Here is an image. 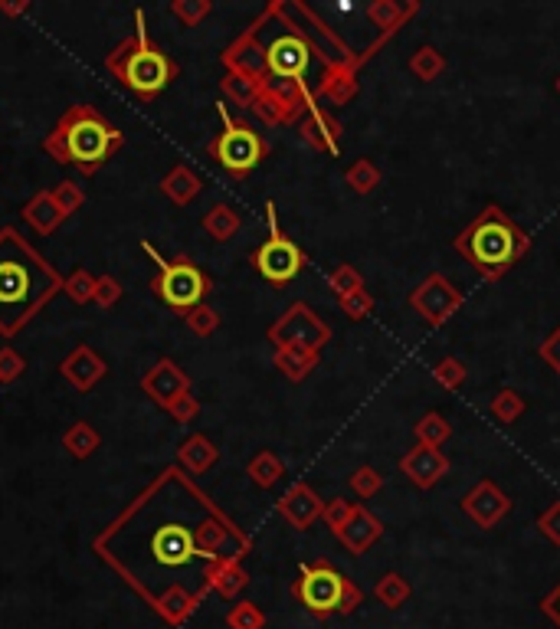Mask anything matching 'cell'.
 <instances>
[{"label": "cell", "instance_id": "1", "mask_svg": "<svg viewBox=\"0 0 560 629\" xmlns=\"http://www.w3.org/2000/svg\"><path fill=\"white\" fill-rule=\"evenodd\" d=\"M56 289H63L56 272L10 227L0 230V331L14 335Z\"/></svg>", "mask_w": 560, "mask_h": 629}, {"label": "cell", "instance_id": "2", "mask_svg": "<svg viewBox=\"0 0 560 629\" xmlns=\"http://www.w3.org/2000/svg\"><path fill=\"white\" fill-rule=\"evenodd\" d=\"M452 249H456L482 279H502L531 249V236L498 204H485L479 217L452 240Z\"/></svg>", "mask_w": 560, "mask_h": 629}, {"label": "cell", "instance_id": "3", "mask_svg": "<svg viewBox=\"0 0 560 629\" xmlns=\"http://www.w3.org/2000/svg\"><path fill=\"white\" fill-rule=\"evenodd\" d=\"M122 145L125 135L92 105H73L43 138V151L56 164H73L82 174H95Z\"/></svg>", "mask_w": 560, "mask_h": 629}, {"label": "cell", "instance_id": "4", "mask_svg": "<svg viewBox=\"0 0 560 629\" xmlns=\"http://www.w3.org/2000/svg\"><path fill=\"white\" fill-rule=\"evenodd\" d=\"M135 37H128L125 43H118L115 50L105 59L109 73L122 82L125 89L135 92L138 99H154L158 92L168 89V82L177 76V63L154 46L145 33V14H135Z\"/></svg>", "mask_w": 560, "mask_h": 629}, {"label": "cell", "instance_id": "5", "mask_svg": "<svg viewBox=\"0 0 560 629\" xmlns=\"http://www.w3.org/2000/svg\"><path fill=\"white\" fill-rule=\"evenodd\" d=\"M295 597H299L312 613L328 616L335 610H341V613L354 610L357 600H361V590H357L341 571H335L328 561H318V564L302 567V577L295 580Z\"/></svg>", "mask_w": 560, "mask_h": 629}, {"label": "cell", "instance_id": "6", "mask_svg": "<svg viewBox=\"0 0 560 629\" xmlns=\"http://www.w3.org/2000/svg\"><path fill=\"white\" fill-rule=\"evenodd\" d=\"M141 246H145V253L158 263V279L151 282V289L158 292V299L164 305H171L184 315L190 308L204 305L207 292H210V279L204 272L190 263V259H174V263H168V259H161V253L151 243H141Z\"/></svg>", "mask_w": 560, "mask_h": 629}, {"label": "cell", "instance_id": "7", "mask_svg": "<svg viewBox=\"0 0 560 629\" xmlns=\"http://www.w3.org/2000/svg\"><path fill=\"white\" fill-rule=\"evenodd\" d=\"M220 118H223V132L210 141V148H207V151H210L213 158H217L233 177H246L262 158H266V151H269V148H266V141H262V135L256 132L253 125L236 122V118H230V112H226V105H220Z\"/></svg>", "mask_w": 560, "mask_h": 629}, {"label": "cell", "instance_id": "8", "mask_svg": "<svg viewBox=\"0 0 560 629\" xmlns=\"http://www.w3.org/2000/svg\"><path fill=\"white\" fill-rule=\"evenodd\" d=\"M266 220H269L272 236L253 253V266L272 286H285V282H292L305 269V253L279 230V213L272 200L266 204Z\"/></svg>", "mask_w": 560, "mask_h": 629}, {"label": "cell", "instance_id": "9", "mask_svg": "<svg viewBox=\"0 0 560 629\" xmlns=\"http://www.w3.org/2000/svg\"><path fill=\"white\" fill-rule=\"evenodd\" d=\"M269 341L276 351L279 348H302V351L321 354V348L331 341V328L312 305L295 302L285 308V315H279V322L269 325Z\"/></svg>", "mask_w": 560, "mask_h": 629}, {"label": "cell", "instance_id": "10", "mask_svg": "<svg viewBox=\"0 0 560 629\" xmlns=\"http://www.w3.org/2000/svg\"><path fill=\"white\" fill-rule=\"evenodd\" d=\"M410 305L430 328H443L462 308V292L452 286L443 272H430V276L410 292Z\"/></svg>", "mask_w": 560, "mask_h": 629}, {"label": "cell", "instance_id": "11", "mask_svg": "<svg viewBox=\"0 0 560 629\" xmlns=\"http://www.w3.org/2000/svg\"><path fill=\"white\" fill-rule=\"evenodd\" d=\"M308 66H312V46L299 33H282L266 46V69L272 79L305 82Z\"/></svg>", "mask_w": 560, "mask_h": 629}, {"label": "cell", "instance_id": "12", "mask_svg": "<svg viewBox=\"0 0 560 629\" xmlns=\"http://www.w3.org/2000/svg\"><path fill=\"white\" fill-rule=\"evenodd\" d=\"M459 508L472 518V525H479V528H495V525H502V521L508 518L511 512V498L498 489V485L492 479H482V482H475L472 489L462 495V502Z\"/></svg>", "mask_w": 560, "mask_h": 629}, {"label": "cell", "instance_id": "13", "mask_svg": "<svg viewBox=\"0 0 560 629\" xmlns=\"http://www.w3.org/2000/svg\"><path fill=\"white\" fill-rule=\"evenodd\" d=\"M400 472L416 485V489H433V485L446 479L449 459L443 456V449L416 443L413 449H407V453L400 456Z\"/></svg>", "mask_w": 560, "mask_h": 629}, {"label": "cell", "instance_id": "14", "mask_svg": "<svg viewBox=\"0 0 560 629\" xmlns=\"http://www.w3.org/2000/svg\"><path fill=\"white\" fill-rule=\"evenodd\" d=\"M151 554L164 567H184L194 561V554H204L197 544V534H190L184 525H161L151 534Z\"/></svg>", "mask_w": 560, "mask_h": 629}, {"label": "cell", "instance_id": "15", "mask_svg": "<svg viewBox=\"0 0 560 629\" xmlns=\"http://www.w3.org/2000/svg\"><path fill=\"white\" fill-rule=\"evenodd\" d=\"M141 387H145V394L158 403V407L168 410L177 397L190 394V377L171 358H161L145 377H141Z\"/></svg>", "mask_w": 560, "mask_h": 629}, {"label": "cell", "instance_id": "16", "mask_svg": "<svg viewBox=\"0 0 560 629\" xmlns=\"http://www.w3.org/2000/svg\"><path fill=\"white\" fill-rule=\"evenodd\" d=\"M321 512H325V502H321V495L308 482H292L289 489H285V495L279 498V515L299 531L312 528L321 518Z\"/></svg>", "mask_w": 560, "mask_h": 629}, {"label": "cell", "instance_id": "17", "mask_svg": "<svg viewBox=\"0 0 560 629\" xmlns=\"http://www.w3.org/2000/svg\"><path fill=\"white\" fill-rule=\"evenodd\" d=\"M223 66L230 69V73H240V76H253V79H269V69H266V46L256 43V33H243L240 40H236L230 50L223 53Z\"/></svg>", "mask_w": 560, "mask_h": 629}, {"label": "cell", "instance_id": "18", "mask_svg": "<svg viewBox=\"0 0 560 629\" xmlns=\"http://www.w3.org/2000/svg\"><path fill=\"white\" fill-rule=\"evenodd\" d=\"M59 371H63V377L76 390H92L105 374H109V367H105V361L92 348L82 344V348H76L63 364H59Z\"/></svg>", "mask_w": 560, "mask_h": 629}, {"label": "cell", "instance_id": "19", "mask_svg": "<svg viewBox=\"0 0 560 629\" xmlns=\"http://www.w3.org/2000/svg\"><path fill=\"white\" fill-rule=\"evenodd\" d=\"M380 534H384V521H380L377 515L367 512L364 505H357V508H354V515H351V521L338 531V538H341V544H344V548H348L351 554H364L367 548H371V544L380 541Z\"/></svg>", "mask_w": 560, "mask_h": 629}, {"label": "cell", "instance_id": "20", "mask_svg": "<svg viewBox=\"0 0 560 629\" xmlns=\"http://www.w3.org/2000/svg\"><path fill=\"white\" fill-rule=\"evenodd\" d=\"M299 135L302 141H308L315 151H325V154H338V141H341V128L338 122H331L328 115H321L315 105L302 115L299 122Z\"/></svg>", "mask_w": 560, "mask_h": 629}, {"label": "cell", "instance_id": "21", "mask_svg": "<svg viewBox=\"0 0 560 629\" xmlns=\"http://www.w3.org/2000/svg\"><path fill=\"white\" fill-rule=\"evenodd\" d=\"M217 459H220V449L213 446V439L207 436H187L181 449H177V462H181V469L190 472V476H200V472H207L217 466Z\"/></svg>", "mask_w": 560, "mask_h": 629}, {"label": "cell", "instance_id": "22", "mask_svg": "<svg viewBox=\"0 0 560 629\" xmlns=\"http://www.w3.org/2000/svg\"><path fill=\"white\" fill-rule=\"evenodd\" d=\"M23 220H27L40 236H50V233L59 230V223L66 220V213L56 207V200H53L50 191H40L27 207H23Z\"/></svg>", "mask_w": 560, "mask_h": 629}, {"label": "cell", "instance_id": "23", "mask_svg": "<svg viewBox=\"0 0 560 629\" xmlns=\"http://www.w3.org/2000/svg\"><path fill=\"white\" fill-rule=\"evenodd\" d=\"M266 89L285 105V112H289L292 122H295L299 115H305V112L315 105V102H312V92H308V86H305V82H299V79H272V76H269V79H266Z\"/></svg>", "mask_w": 560, "mask_h": 629}, {"label": "cell", "instance_id": "24", "mask_svg": "<svg viewBox=\"0 0 560 629\" xmlns=\"http://www.w3.org/2000/svg\"><path fill=\"white\" fill-rule=\"evenodd\" d=\"M318 92L321 96H328L335 105H348L357 96V79H354L351 63H331L328 73L321 76Z\"/></svg>", "mask_w": 560, "mask_h": 629}, {"label": "cell", "instance_id": "25", "mask_svg": "<svg viewBox=\"0 0 560 629\" xmlns=\"http://www.w3.org/2000/svg\"><path fill=\"white\" fill-rule=\"evenodd\" d=\"M200 177L187 168V164H177V168H171L168 174H164V181H161V191L168 200H174L177 207H187V204H194V197L200 194Z\"/></svg>", "mask_w": 560, "mask_h": 629}, {"label": "cell", "instance_id": "26", "mask_svg": "<svg viewBox=\"0 0 560 629\" xmlns=\"http://www.w3.org/2000/svg\"><path fill=\"white\" fill-rule=\"evenodd\" d=\"M266 89V79H253V76H240V73H226L220 79V92L233 105H243V109H253V102L262 96Z\"/></svg>", "mask_w": 560, "mask_h": 629}, {"label": "cell", "instance_id": "27", "mask_svg": "<svg viewBox=\"0 0 560 629\" xmlns=\"http://www.w3.org/2000/svg\"><path fill=\"white\" fill-rule=\"evenodd\" d=\"M204 233L217 243H230L236 233H240V213L230 204H217L204 213Z\"/></svg>", "mask_w": 560, "mask_h": 629}, {"label": "cell", "instance_id": "28", "mask_svg": "<svg viewBox=\"0 0 560 629\" xmlns=\"http://www.w3.org/2000/svg\"><path fill=\"white\" fill-rule=\"evenodd\" d=\"M276 367L285 377H289V381L302 384L305 377L318 367V354L302 351V348H279L276 351Z\"/></svg>", "mask_w": 560, "mask_h": 629}, {"label": "cell", "instance_id": "29", "mask_svg": "<svg viewBox=\"0 0 560 629\" xmlns=\"http://www.w3.org/2000/svg\"><path fill=\"white\" fill-rule=\"evenodd\" d=\"M249 479H253L259 489H272L276 482H282L285 476V466H282V459L272 453V449H262V453H256L253 459H249Z\"/></svg>", "mask_w": 560, "mask_h": 629}, {"label": "cell", "instance_id": "30", "mask_svg": "<svg viewBox=\"0 0 560 629\" xmlns=\"http://www.w3.org/2000/svg\"><path fill=\"white\" fill-rule=\"evenodd\" d=\"M344 181H348V187L354 194H361V197H367V194H374L377 187H380V181H384V174H380V168L371 161V158H357L348 171H344Z\"/></svg>", "mask_w": 560, "mask_h": 629}, {"label": "cell", "instance_id": "31", "mask_svg": "<svg viewBox=\"0 0 560 629\" xmlns=\"http://www.w3.org/2000/svg\"><path fill=\"white\" fill-rule=\"evenodd\" d=\"M207 584H213L220 593H236L243 584H246V574L240 571V564H236V557H220V561H213L210 564V571H207Z\"/></svg>", "mask_w": 560, "mask_h": 629}, {"label": "cell", "instance_id": "32", "mask_svg": "<svg viewBox=\"0 0 560 629\" xmlns=\"http://www.w3.org/2000/svg\"><path fill=\"white\" fill-rule=\"evenodd\" d=\"M449 433H452L449 420L443 417V413H436V410L423 413V417L416 420V426H413V436H416V443H423V446H436V449L446 443V439H449Z\"/></svg>", "mask_w": 560, "mask_h": 629}, {"label": "cell", "instance_id": "33", "mask_svg": "<svg viewBox=\"0 0 560 629\" xmlns=\"http://www.w3.org/2000/svg\"><path fill=\"white\" fill-rule=\"evenodd\" d=\"M410 73L420 82H436L446 73V56L439 53L436 46H420V50L410 56Z\"/></svg>", "mask_w": 560, "mask_h": 629}, {"label": "cell", "instance_id": "34", "mask_svg": "<svg viewBox=\"0 0 560 629\" xmlns=\"http://www.w3.org/2000/svg\"><path fill=\"white\" fill-rule=\"evenodd\" d=\"M63 446L73 459H89L95 449H99V433H95L89 423H73L63 436Z\"/></svg>", "mask_w": 560, "mask_h": 629}, {"label": "cell", "instance_id": "35", "mask_svg": "<svg viewBox=\"0 0 560 629\" xmlns=\"http://www.w3.org/2000/svg\"><path fill=\"white\" fill-rule=\"evenodd\" d=\"M492 417L498 423H518L524 417V410H528V403H524V397L518 394L515 387H502L498 394L492 397Z\"/></svg>", "mask_w": 560, "mask_h": 629}, {"label": "cell", "instance_id": "36", "mask_svg": "<svg viewBox=\"0 0 560 629\" xmlns=\"http://www.w3.org/2000/svg\"><path fill=\"white\" fill-rule=\"evenodd\" d=\"M367 17H371L374 27H380L384 33H393L403 20H407V10H403L397 0H374V4L367 7Z\"/></svg>", "mask_w": 560, "mask_h": 629}, {"label": "cell", "instance_id": "37", "mask_svg": "<svg viewBox=\"0 0 560 629\" xmlns=\"http://www.w3.org/2000/svg\"><path fill=\"white\" fill-rule=\"evenodd\" d=\"M433 377H436V384H439V387L459 390L462 384L469 381V367L462 364L459 358H439L436 367H433Z\"/></svg>", "mask_w": 560, "mask_h": 629}, {"label": "cell", "instance_id": "38", "mask_svg": "<svg viewBox=\"0 0 560 629\" xmlns=\"http://www.w3.org/2000/svg\"><path fill=\"white\" fill-rule=\"evenodd\" d=\"M328 286L341 299V295H351L357 289H364V276H361V269H354L351 263H338L328 272Z\"/></svg>", "mask_w": 560, "mask_h": 629}, {"label": "cell", "instance_id": "39", "mask_svg": "<svg viewBox=\"0 0 560 629\" xmlns=\"http://www.w3.org/2000/svg\"><path fill=\"white\" fill-rule=\"evenodd\" d=\"M338 308H341V315L348 318V322H364V318L374 312V295L367 292V286H364V289H357L351 295H341Z\"/></svg>", "mask_w": 560, "mask_h": 629}, {"label": "cell", "instance_id": "40", "mask_svg": "<svg viewBox=\"0 0 560 629\" xmlns=\"http://www.w3.org/2000/svg\"><path fill=\"white\" fill-rule=\"evenodd\" d=\"M253 115L259 118L262 125H285V122H292L289 112H285V105L272 96L269 89H262V96L253 102Z\"/></svg>", "mask_w": 560, "mask_h": 629}, {"label": "cell", "instance_id": "41", "mask_svg": "<svg viewBox=\"0 0 560 629\" xmlns=\"http://www.w3.org/2000/svg\"><path fill=\"white\" fill-rule=\"evenodd\" d=\"M95 286H99V279H95L89 269H76L73 276H69V279L63 282L66 295H69V299H73L76 305L92 302V299H95Z\"/></svg>", "mask_w": 560, "mask_h": 629}, {"label": "cell", "instance_id": "42", "mask_svg": "<svg viewBox=\"0 0 560 629\" xmlns=\"http://www.w3.org/2000/svg\"><path fill=\"white\" fill-rule=\"evenodd\" d=\"M184 325L194 331L197 338H210L213 331L220 328V315L213 312L210 305H197V308H190V312L184 315Z\"/></svg>", "mask_w": 560, "mask_h": 629}, {"label": "cell", "instance_id": "43", "mask_svg": "<svg viewBox=\"0 0 560 629\" xmlns=\"http://www.w3.org/2000/svg\"><path fill=\"white\" fill-rule=\"evenodd\" d=\"M380 489H384V476L374 466H357L351 472V492L357 498H374Z\"/></svg>", "mask_w": 560, "mask_h": 629}, {"label": "cell", "instance_id": "44", "mask_svg": "<svg viewBox=\"0 0 560 629\" xmlns=\"http://www.w3.org/2000/svg\"><path fill=\"white\" fill-rule=\"evenodd\" d=\"M213 10L210 0H174L171 4V14L184 23V27H197L200 20Z\"/></svg>", "mask_w": 560, "mask_h": 629}, {"label": "cell", "instance_id": "45", "mask_svg": "<svg viewBox=\"0 0 560 629\" xmlns=\"http://www.w3.org/2000/svg\"><path fill=\"white\" fill-rule=\"evenodd\" d=\"M50 194H53V200H56V207L63 210L66 217H69V213H76L82 204H86V194H82V187H79L76 181H63V184H56Z\"/></svg>", "mask_w": 560, "mask_h": 629}, {"label": "cell", "instance_id": "46", "mask_svg": "<svg viewBox=\"0 0 560 629\" xmlns=\"http://www.w3.org/2000/svg\"><path fill=\"white\" fill-rule=\"evenodd\" d=\"M354 508L357 505H351V498H331V502H325V512H321V518H325V525L338 534L351 521Z\"/></svg>", "mask_w": 560, "mask_h": 629}, {"label": "cell", "instance_id": "47", "mask_svg": "<svg viewBox=\"0 0 560 629\" xmlns=\"http://www.w3.org/2000/svg\"><path fill=\"white\" fill-rule=\"evenodd\" d=\"M27 371V358L17 348H0V384H10Z\"/></svg>", "mask_w": 560, "mask_h": 629}, {"label": "cell", "instance_id": "48", "mask_svg": "<svg viewBox=\"0 0 560 629\" xmlns=\"http://www.w3.org/2000/svg\"><path fill=\"white\" fill-rule=\"evenodd\" d=\"M377 593H380V600L387 603V607H400L403 600H407V580H403L400 574H387L384 580H380V587H377Z\"/></svg>", "mask_w": 560, "mask_h": 629}, {"label": "cell", "instance_id": "49", "mask_svg": "<svg viewBox=\"0 0 560 629\" xmlns=\"http://www.w3.org/2000/svg\"><path fill=\"white\" fill-rule=\"evenodd\" d=\"M538 531L544 534L547 541H554V544H560V498L557 502H551L541 512V518H538Z\"/></svg>", "mask_w": 560, "mask_h": 629}, {"label": "cell", "instance_id": "50", "mask_svg": "<svg viewBox=\"0 0 560 629\" xmlns=\"http://www.w3.org/2000/svg\"><path fill=\"white\" fill-rule=\"evenodd\" d=\"M118 299H122V282H118L115 276H102L99 286H95V299L92 302H99L102 308H112Z\"/></svg>", "mask_w": 560, "mask_h": 629}, {"label": "cell", "instance_id": "51", "mask_svg": "<svg viewBox=\"0 0 560 629\" xmlns=\"http://www.w3.org/2000/svg\"><path fill=\"white\" fill-rule=\"evenodd\" d=\"M168 413L177 420V423H194L197 420V413H200V403H197V397L194 394H184V397H177L171 407H168Z\"/></svg>", "mask_w": 560, "mask_h": 629}, {"label": "cell", "instance_id": "52", "mask_svg": "<svg viewBox=\"0 0 560 629\" xmlns=\"http://www.w3.org/2000/svg\"><path fill=\"white\" fill-rule=\"evenodd\" d=\"M541 358H544V364L551 367V371L560 377V325L551 331V335L544 338V344H541Z\"/></svg>", "mask_w": 560, "mask_h": 629}, {"label": "cell", "instance_id": "53", "mask_svg": "<svg viewBox=\"0 0 560 629\" xmlns=\"http://www.w3.org/2000/svg\"><path fill=\"white\" fill-rule=\"evenodd\" d=\"M259 623H262V616L249 607V603H240V607L230 613V626H236V629H259Z\"/></svg>", "mask_w": 560, "mask_h": 629}, {"label": "cell", "instance_id": "54", "mask_svg": "<svg viewBox=\"0 0 560 629\" xmlns=\"http://www.w3.org/2000/svg\"><path fill=\"white\" fill-rule=\"evenodd\" d=\"M547 610H551V613H554V620L560 623V587L551 593V597H547Z\"/></svg>", "mask_w": 560, "mask_h": 629}, {"label": "cell", "instance_id": "55", "mask_svg": "<svg viewBox=\"0 0 560 629\" xmlns=\"http://www.w3.org/2000/svg\"><path fill=\"white\" fill-rule=\"evenodd\" d=\"M0 10H4V14H23V10H30V4L27 0H23V4H0Z\"/></svg>", "mask_w": 560, "mask_h": 629}, {"label": "cell", "instance_id": "56", "mask_svg": "<svg viewBox=\"0 0 560 629\" xmlns=\"http://www.w3.org/2000/svg\"><path fill=\"white\" fill-rule=\"evenodd\" d=\"M554 89H557V96H560V76H557V82H554Z\"/></svg>", "mask_w": 560, "mask_h": 629}]
</instances>
